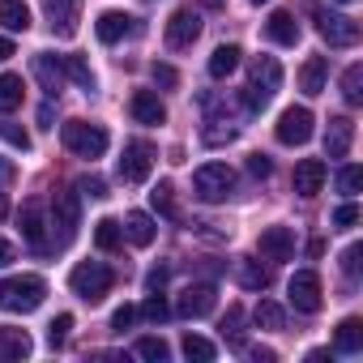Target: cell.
Listing matches in <instances>:
<instances>
[{"instance_id": "1", "label": "cell", "mask_w": 363, "mask_h": 363, "mask_svg": "<svg viewBox=\"0 0 363 363\" xmlns=\"http://www.w3.org/2000/svg\"><path fill=\"white\" fill-rule=\"evenodd\" d=\"M48 299V282L39 274H18V278H5L0 282V312H35L39 303Z\"/></svg>"}, {"instance_id": "2", "label": "cell", "mask_w": 363, "mask_h": 363, "mask_svg": "<svg viewBox=\"0 0 363 363\" xmlns=\"http://www.w3.org/2000/svg\"><path fill=\"white\" fill-rule=\"evenodd\" d=\"M231 189H235V171H231L227 162H206V167L193 171V193H197L201 201H210V206L227 201Z\"/></svg>"}, {"instance_id": "3", "label": "cell", "mask_w": 363, "mask_h": 363, "mask_svg": "<svg viewBox=\"0 0 363 363\" xmlns=\"http://www.w3.org/2000/svg\"><path fill=\"white\" fill-rule=\"evenodd\" d=\"M65 145L77 154V158H103L107 154V128L103 124H90V120H69L60 128Z\"/></svg>"}, {"instance_id": "4", "label": "cell", "mask_w": 363, "mask_h": 363, "mask_svg": "<svg viewBox=\"0 0 363 363\" xmlns=\"http://www.w3.org/2000/svg\"><path fill=\"white\" fill-rule=\"evenodd\" d=\"M111 282H116V274H111L103 261H82V265L69 274V286H73V295H82L86 303H99V299L111 291Z\"/></svg>"}, {"instance_id": "5", "label": "cell", "mask_w": 363, "mask_h": 363, "mask_svg": "<svg viewBox=\"0 0 363 363\" xmlns=\"http://www.w3.org/2000/svg\"><path fill=\"white\" fill-rule=\"evenodd\" d=\"M312 18H316V30H320V39L329 43V48H354L359 43V22L354 18H346V13H333V9H312Z\"/></svg>"}, {"instance_id": "6", "label": "cell", "mask_w": 363, "mask_h": 363, "mask_svg": "<svg viewBox=\"0 0 363 363\" xmlns=\"http://www.w3.org/2000/svg\"><path fill=\"white\" fill-rule=\"evenodd\" d=\"M154 171V145L150 141H128L120 154V179L124 184H145Z\"/></svg>"}, {"instance_id": "7", "label": "cell", "mask_w": 363, "mask_h": 363, "mask_svg": "<svg viewBox=\"0 0 363 363\" xmlns=\"http://www.w3.org/2000/svg\"><path fill=\"white\" fill-rule=\"evenodd\" d=\"M214 303H218V286H214V282H189L184 291H179L175 312L189 316V320H201V316L214 312Z\"/></svg>"}, {"instance_id": "8", "label": "cell", "mask_w": 363, "mask_h": 363, "mask_svg": "<svg viewBox=\"0 0 363 363\" xmlns=\"http://www.w3.org/2000/svg\"><path fill=\"white\" fill-rule=\"evenodd\" d=\"M286 295H291V308L295 312H320V303H325V295H320V274L316 269H299L295 278H291V286H286Z\"/></svg>"}, {"instance_id": "9", "label": "cell", "mask_w": 363, "mask_h": 363, "mask_svg": "<svg viewBox=\"0 0 363 363\" xmlns=\"http://www.w3.org/2000/svg\"><path fill=\"white\" fill-rule=\"evenodd\" d=\"M312 124H316V120H312L308 107H286V111L278 116V128H274V133H278L282 145H308V141H312Z\"/></svg>"}, {"instance_id": "10", "label": "cell", "mask_w": 363, "mask_h": 363, "mask_svg": "<svg viewBox=\"0 0 363 363\" xmlns=\"http://www.w3.org/2000/svg\"><path fill=\"white\" fill-rule=\"evenodd\" d=\"M52 223L60 227V244H69L82 227V193H56L52 197Z\"/></svg>"}, {"instance_id": "11", "label": "cell", "mask_w": 363, "mask_h": 363, "mask_svg": "<svg viewBox=\"0 0 363 363\" xmlns=\"http://www.w3.org/2000/svg\"><path fill=\"white\" fill-rule=\"evenodd\" d=\"M18 231L30 248H48V206L39 197H30L22 210H18Z\"/></svg>"}, {"instance_id": "12", "label": "cell", "mask_w": 363, "mask_h": 363, "mask_svg": "<svg viewBox=\"0 0 363 363\" xmlns=\"http://www.w3.org/2000/svg\"><path fill=\"white\" fill-rule=\"evenodd\" d=\"M197 39H201V13H197V9H175L171 22H167V48L184 52V48H193Z\"/></svg>"}, {"instance_id": "13", "label": "cell", "mask_w": 363, "mask_h": 363, "mask_svg": "<svg viewBox=\"0 0 363 363\" xmlns=\"http://www.w3.org/2000/svg\"><path fill=\"white\" fill-rule=\"evenodd\" d=\"M325 175H329L325 158H303V162H295L291 184H295V193H299V197H316V193L325 189Z\"/></svg>"}, {"instance_id": "14", "label": "cell", "mask_w": 363, "mask_h": 363, "mask_svg": "<svg viewBox=\"0 0 363 363\" xmlns=\"http://www.w3.org/2000/svg\"><path fill=\"white\" fill-rule=\"evenodd\" d=\"M137 30H141L137 18H128V13H120V9H107V13H99V22H94L99 43H120V39H128V35H137Z\"/></svg>"}, {"instance_id": "15", "label": "cell", "mask_w": 363, "mask_h": 363, "mask_svg": "<svg viewBox=\"0 0 363 363\" xmlns=\"http://www.w3.org/2000/svg\"><path fill=\"white\" fill-rule=\"evenodd\" d=\"M257 248H261L265 261H291V252H295V231H291V227H269V231H261Z\"/></svg>"}, {"instance_id": "16", "label": "cell", "mask_w": 363, "mask_h": 363, "mask_svg": "<svg viewBox=\"0 0 363 363\" xmlns=\"http://www.w3.org/2000/svg\"><path fill=\"white\" fill-rule=\"evenodd\" d=\"M43 9H48V22H52V35L69 39L77 30V0H43Z\"/></svg>"}, {"instance_id": "17", "label": "cell", "mask_w": 363, "mask_h": 363, "mask_svg": "<svg viewBox=\"0 0 363 363\" xmlns=\"http://www.w3.org/2000/svg\"><path fill=\"white\" fill-rule=\"evenodd\" d=\"M35 77H39V86L56 99L60 90H65V56H35Z\"/></svg>"}, {"instance_id": "18", "label": "cell", "mask_w": 363, "mask_h": 363, "mask_svg": "<svg viewBox=\"0 0 363 363\" xmlns=\"http://www.w3.org/2000/svg\"><path fill=\"white\" fill-rule=\"evenodd\" d=\"M128 111H133L137 124H162V120H167V107H162V99H158L154 90H137V94L128 99Z\"/></svg>"}, {"instance_id": "19", "label": "cell", "mask_w": 363, "mask_h": 363, "mask_svg": "<svg viewBox=\"0 0 363 363\" xmlns=\"http://www.w3.org/2000/svg\"><path fill=\"white\" fill-rule=\"evenodd\" d=\"M350 141H354V124L346 116H333L329 128H325V154L329 158H346L350 154Z\"/></svg>"}, {"instance_id": "20", "label": "cell", "mask_w": 363, "mask_h": 363, "mask_svg": "<svg viewBox=\"0 0 363 363\" xmlns=\"http://www.w3.org/2000/svg\"><path fill=\"white\" fill-rule=\"evenodd\" d=\"M325 82H329V60L325 56H308L303 69H299V90L308 99H316V94H325Z\"/></svg>"}, {"instance_id": "21", "label": "cell", "mask_w": 363, "mask_h": 363, "mask_svg": "<svg viewBox=\"0 0 363 363\" xmlns=\"http://www.w3.org/2000/svg\"><path fill=\"white\" fill-rule=\"evenodd\" d=\"M265 35H269L278 48H295V43H299V22H295L286 9H278V13H269V22H265Z\"/></svg>"}, {"instance_id": "22", "label": "cell", "mask_w": 363, "mask_h": 363, "mask_svg": "<svg viewBox=\"0 0 363 363\" xmlns=\"http://www.w3.org/2000/svg\"><path fill=\"white\" fill-rule=\"evenodd\" d=\"M248 73H252V90H265V94H274V90L282 86V65H278L274 56H257Z\"/></svg>"}, {"instance_id": "23", "label": "cell", "mask_w": 363, "mask_h": 363, "mask_svg": "<svg viewBox=\"0 0 363 363\" xmlns=\"http://www.w3.org/2000/svg\"><path fill=\"white\" fill-rule=\"evenodd\" d=\"M0 26L13 30V35H26L30 30V5L26 0H0Z\"/></svg>"}, {"instance_id": "24", "label": "cell", "mask_w": 363, "mask_h": 363, "mask_svg": "<svg viewBox=\"0 0 363 363\" xmlns=\"http://www.w3.org/2000/svg\"><path fill=\"white\" fill-rule=\"evenodd\" d=\"M124 235H128L137 248H150V244H154V235H158V227H154V218H150V214L133 210V214L124 218Z\"/></svg>"}, {"instance_id": "25", "label": "cell", "mask_w": 363, "mask_h": 363, "mask_svg": "<svg viewBox=\"0 0 363 363\" xmlns=\"http://www.w3.org/2000/svg\"><path fill=\"white\" fill-rule=\"evenodd\" d=\"M235 278H240V286H248V291H265V286L274 282V274H269L261 261H252V257L235 261Z\"/></svg>"}, {"instance_id": "26", "label": "cell", "mask_w": 363, "mask_h": 363, "mask_svg": "<svg viewBox=\"0 0 363 363\" xmlns=\"http://www.w3.org/2000/svg\"><path fill=\"white\" fill-rule=\"evenodd\" d=\"M333 346H337L342 354H359V350H363V320H359V316H346V320L337 325V333H333Z\"/></svg>"}, {"instance_id": "27", "label": "cell", "mask_w": 363, "mask_h": 363, "mask_svg": "<svg viewBox=\"0 0 363 363\" xmlns=\"http://www.w3.org/2000/svg\"><path fill=\"white\" fill-rule=\"evenodd\" d=\"M26 354H30V337H26V329H0V363L26 359Z\"/></svg>"}, {"instance_id": "28", "label": "cell", "mask_w": 363, "mask_h": 363, "mask_svg": "<svg viewBox=\"0 0 363 363\" xmlns=\"http://www.w3.org/2000/svg\"><path fill=\"white\" fill-rule=\"evenodd\" d=\"M235 69H240V48H235V43L214 48V56H210V77H214V82H223V77H231Z\"/></svg>"}, {"instance_id": "29", "label": "cell", "mask_w": 363, "mask_h": 363, "mask_svg": "<svg viewBox=\"0 0 363 363\" xmlns=\"http://www.w3.org/2000/svg\"><path fill=\"white\" fill-rule=\"evenodd\" d=\"M22 77L18 73H0V116H9V111H18L22 107Z\"/></svg>"}, {"instance_id": "30", "label": "cell", "mask_w": 363, "mask_h": 363, "mask_svg": "<svg viewBox=\"0 0 363 363\" xmlns=\"http://www.w3.org/2000/svg\"><path fill=\"white\" fill-rule=\"evenodd\" d=\"M150 206L162 214V218H179V210H175V189H171V179H158L154 184V193H150Z\"/></svg>"}, {"instance_id": "31", "label": "cell", "mask_w": 363, "mask_h": 363, "mask_svg": "<svg viewBox=\"0 0 363 363\" xmlns=\"http://www.w3.org/2000/svg\"><path fill=\"white\" fill-rule=\"evenodd\" d=\"M342 99H346L350 107L363 103V65H350V69L342 73Z\"/></svg>"}, {"instance_id": "32", "label": "cell", "mask_w": 363, "mask_h": 363, "mask_svg": "<svg viewBox=\"0 0 363 363\" xmlns=\"http://www.w3.org/2000/svg\"><path fill=\"white\" fill-rule=\"evenodd\" d=\"M218 329H223V337H227L231 346H244V308H240V303H231Z\"/></svg>"}, {"instance_id": "33", "label": "cell", "mask_w": 363, "mask_h": 363, "mask_svg": "<svg viewBox=\"0 0 363 363\" xmlns=\"http://www.w3.org/2000/svg\"><path fill=\"white\" fill-rule=\"evenodd\" d=\"M94 244H99L103 252H116V248H120V223H116V218H99V223H94Z\"/></svg>"}, {"instance_id": "34", "label": "cell", "mask_w": 363, "mask_h": 363, "mask_svg": "<svg viewBox=\"0 0 363 363\" xmlns=\"http://www.w3.org/2000/svg\"><path fill=\"white\" fill-rule=\"evenodd\" d=\"M252 320H257L261 329H282V325H286V312H282L274 299H261L257 312H252Z\"/></svg>"}, {"instance_id": "35", "label": "cell", "mask_w": 363, "mask_h": 363, "mask_svg": "<svg viewBox=\"0 0 363 363\" xmlns=\"http://www.w3.org/2000/svg\"><path fill=\"white\" fill-rule=\"evenodd\" d=\"M184 354L197 359V363H210V359L218 354V346H214L210 337H201V333H184Z\"/></svg>"}, {"instance_id": "36", "label": "cell", "mask_w": 363, "mask_h": 363, "mask_svg": "<svg viewBox=\"0 0 363 363\" xmlns=\"http://www.w3.org/2000/svg\"><path fill=\"white\" fill-rule=\"evenodd\" d=\"M65 77H73L82 90H94V69L82 56H65Z\"/></svg>"}, {"instance_id": "37", "label": "cell", "mask_w": 363, "mask_h": 363, "mask_svg": "<svg viewBox=\"0 0 363 363\" xmlns=\"http://www.w3.org/2000/svg\"><path fill=\"white\" fill-rule=\"evenodd\" d=\"M137 354H141V359H150V363H167L171 346H167L162 337H141V342H137Z\"/></svg>"}, {"instance_id": "38", "label": "cell", "mask_w": 363, "mask_h": 363, "mask_svg": "<svg viewBox=\"0 0 363 363\" xmlns=\"http://www.w3.org/2000/svg\"><path fill=\"white\" fill-rule=\"evenodd\" d=\"M0 137H5L13 150H30L35 141H30V133L22 128V124H13V120H0Z\"/></svg>"}, {"instance_id": "39", "label": "cell", "mask_w": 363, "mask_h": 363, "mask_svg": "<svg viewBox=\"0 0 363 363\" xmlns=\"http://www.w3.org/2000/svg\"><path fill=\"white\" fill-rule=\"evenodd\" d=\"M141 316H145V320H154V325H162V320L171 316V308H167V299H162V291H154V295H150V299L141 303Z\"/></svg>"}, {"instance_id": "40", "label": "cell", "mask_w": 363, "mask_h": 363, "mask_svg": "<svg viewBox=\"0 0 363 363\" xmlns=\"http://www.w3.org/2000/svg\"><path fill=\"white\" fill-rule=\"evenodd\" d=\"M69 333H73V316H69V312H60V316H56V320L48 325V342H52V346L60 350V346L69 342Z\"/></svg>"}, {"instance_id": "41", "label": "cell", "mask_w": 363, "mask_h": 363, "mask_svg": "<svg viewBox=\"0 0 363 363\" xmlns=\"http://www.w3.org/2000/svg\"><path fill=\"white\" fill-rule=\"evenodd\" d=\"M235 133H240L235 124H223V120H210V128H206L201 137H206V145H223V141H235Z\"/></svg>"}, {"instance_id": "42", "label": "cell", "mask_w": 363, "mask_h": 363, "mask_svg": "<svg viewBox=\"0 0 363 363\" xmlns=\"http://www.w3.org/2000/svg\"><path fill=\"white\" fill-rule=\"evenodd\" d=\"M337 189H342L346 197H354V193L363 189V171H359V167H342V171H337Z\"/></svg>"}, {"instance_id": "43", "label": "cell", "mask_w": 363, "mask_h": 363, "mask_svg": "<svg viewBox=\"0 0 363 363\" xmlns=\"http://www.w3.org/2000/svg\"><path fill=\"white\" fill-rule=\"evenodd\" d=\"M77 193H86V197L99 201V197H107V184H103L99 175H82V179H77Z\"/></svg>"}, {"instance_id": "44", "label": "cell", "mask_w": 363, "mask_h": 363, "mask_svg": "<svg viewBox=\"0 0 363 363\" xmlns=\"http://www.w3.org/2000/svg\"><path fill=\"white\" fill-rule=\"evenodd\" d=\"M354 223H359V206L354 201H346V206L333 210V227H354Z\"/></svg>"}, {"instance_id": "45", "label": "cell", "mask_w": 363, "mask_h": 363, "mask_svg": "<svg viewBox=\"0 0 363 363\" xmlns=\"http://www.w3.org/2000/svg\"><path fill=\"white\" fill-rule=\"evenodd\" d=\"M359 257H363V248H359V244H350V248L342 252V269H346V278H359V265H363Z\"/></svg>"}, {"instance_id": "46", "label": "cell", "mask_w": 363, "mask_h": 363, "mask_svg": "<svg viewBox=\"0 0 363 363\" xmlns=\"http://www.w3.org/2000/svg\"><path fill=\"white\" fill-rule=\"evenodd\" d=\"M133 320H137V308H133V303H124V308H116V312H111V329H116V333H124Z\"/></svg>"}, {"instance_id": "47", "label": "cell", "mask_w": 363, "mask_h": 363, "mask_svg": "<svg viewBox=\"0 0 363 363\" xmlns=\"http://www.w3.org/2000/svg\"><path fill=\"white\" fill-rule=\"evenodd\" d=\"M248 171H252L257 179H269V171H274V162H269V154H248Z\"/></svg>"}, {"instance_id": "48", "label": "cell", "mask_w": 363, "mask_h": 363, "mask_svg": "<svg viewBox=\"0 0 363 363\" xmlns=\"http://www.w3.org/2000/svg\"><path fill=\"white\" fill-rule=\"evenodd\" d=\"M150 73H154V82H158V86H167V90H171V86H175V82H179V73H175V69H171V65H154V69H150Z\"/></svg>"}, {"instance_id": "49", "label": "cell", "mask_w": 363, "mask_h": 363, "mask_svg": "<svg viewBox=\"0 0 363 363\" xmlns=\"http://www.w3.org/2000/svg\"><path fill=\"white\" fill-rule=\"evenodd\" d=\"M162 286H167V265H154V269L145 274V291L154 295V291H162Z\"/></svg>"}, {"instance_id": "50", "label": "cell", "mask_w": 363, "mask_h": 363, "mask_svg": "<svg viewBox=\"0 0 363 363\" xmlns=\"http://www.w3.org/2000/svg\"><path fill=\"white\" fill-rule=\"evenodd\" d=\"M13 257H18V248H13L9 240H0V269H5V265H9Z\"/></svg>"}, {"instance_id": "51", "label": "cell", "mask_w": 363, "mask_h": 363, "mask_svg": "<svg viewBox=\"0 0 363 363\" xmlns=\"http://www.w3.org/2000/svg\"><path fill=\"white\" fill-rule=\"evenodd\" d=\"M248 354H252L257 363H274V350H269V346H248Z\"/></svg>"}, {"instance_id": "52", "label": "cell", "mask_w": 363, "mask_h": 363, "mask_svg": "<svg viewBox=\"0 0 363 363\" xmlns=\"http://www.w3.org/2000/svg\"><path fill=\"white\" fill-rule=\"evenodd\" d=\"M39 124H43V128H56V124H52V103L39 107Z\"/></svg>"}, {"instance_id": "53", "label": "cell", "mask_w": 363, "mask_h": 363, "mask_svg": "<svg viewBox=\"0 0 363 363\" xmlns=\"http://www.w3.org/2000/svg\"><path fill=\"white\" fill-rule=\"evenodd\" d=\"M9 56H13V43H9V39H5V35H0V65H5V60H9Z\"/></svg>"}, {"instance_id": "54", "label": "cell", "mask_w": 363, "mask_h": 363, "mask_svg": "<svg viewBox=\"0 0 363 363\" xmlns=\"http://www.w3.org/2000/svg\"><path fill=\"white\" fill-rule=\"evenodd\" d=\"M9 175H13V167H9V162H0V184H5Z\"/></svg>"}, {"instance_id": "55", "label": "cell", "mask_w": 363, "mask_h": 363, "mask_svg": "<svg viewBox=\"0 0 363 363\" xmlns=\"http://www.w3.org/2000/svg\"><path fill=\"white\" fill-rule=\"evenodd\" d=\"M201 5H206V9H223V5H227V0H201Z\"/></svg>"}, {"instance_id": "56", "label": "cell", "mask_w": 363, "mask_h": 363, "mask_svg": "<svg viewBox=\"0 0 363 363\" xmlns=\"http://www.w3.org/2000/svg\"><path fill=\"white\" fill-rule=\"evenodd\" d=\"M5 214H9V197H5V193H0V218H5Z\"/></svg>"}, {"instance_id": "57", "label": "cell", "mask_w": 363, "mask_h": 363, "mask_svg": "<svg viewBox=\"0 0 363 363\" xmlns=\"http://www.w3.org/2000/svg\"><path fill=\"white\" fill-rule=\"evenodd\" d=\"M337 5H354V0H337Z\"/></svg>"}, {"instance_id": "58", "label": "cell", "mask_w": 363, "mask_h": 363, "mask_svg": "<svg viewBox=\"0 0 363 363\" xmlns=\"http://www.w3.org/2000/svg\"><path fill=\"white\" fill-rule=\"evenodd\" d=\"M252 5H265V0H252Z\"/></svg>"}]
</instances>
